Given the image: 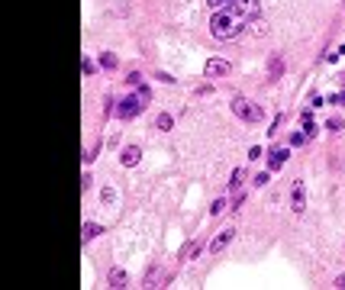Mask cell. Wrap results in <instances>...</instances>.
Wrapping results in <instances>:
<instances>
[{
	"label": "cell",
	"instance_id": "6da1fadb",
	"mask_svg": "<svg viewBox=\"0 0 345 290\" xmlns=\"http://www.w3.org/2000/svg\"><path fill=\"white\" fill-rule=\"evenodd\" d=\"M248 23V16H242L236 7H226V10H216V16L210 20V32H213V39H220V42H226V39H236L239 32H242V26Z\"/></svg>",
	"mask_w": 345,
	"mask_h": 290
},
{
	"label": "cell",
	"instance_id": "7a4b0ae2",
	"mask_svg": "<svg viewBox=\"0 0 345 290\" xmlns=\"http://www.w3.org/2000/svg\"><path fill=\"white\" fill-rule=\"evenodd\" d=\"M232 113H236L242 122H258L261 120V107H258V103H252V100H246V97L232 100Z\"/></svg>",
	"mask_w": 345,
	"mask_h": 290
},
{
	"label": "cell",
	"instance_id": "3957f363",
	"mask_svg": "<svg viewBox=\"0 0 345 290\" xmlns=\"http://www.w3.org/2000/svg\"><path fill=\"white\" fill-rule=\"evenodd\" d=\"M142 107H146V100L139 97V94H129V97H123L116 103V116H120V120H132V116L142 113Z\"/></svg>",
	"mask_w": 345,
	"mask_h": 290
},
{
	"label": "cell",
	"instance_id": "277c9868",
	"mask_svg": "<svg viewBox=\"0 0 345 290\" xmlns=\"http://www.w3.org/2000/svg\"><path fill=\"white\" fill-rule=\"evenodd\" d=\"M232 71V65L226 58H207V65H203V74L207 77H226Z\"/></svg>",
	"mask_w": 345,
	"mask_h": 290
},
{
	"label": "cell",
	"instance_id": "5b68a950",
	"mask_svg": "<svg viewBox=\"0 0 345 290\" xmlns=\"http://www.w3.org/2000/svg\"><path fill=\"white\" fill-rule=\"evenodd\" d=\"M232 236H236V229H222L220 236H216L213 242L207 245V252H210V255H220V252H226V248H229V242H232Z\"/></svg>",
	"mask_w": 345,
	"mask_h": 290
},
{
	"label": "cell",
	"instance_id": "8992f818",
	"mask_svg": "<svg viewBox=\"0 0 345 290\" xmlns=\"http://www.w3.org/2000/svg\"><path fill=\"white\" fill-rule=\"evenodd\" d=\"M287 155H291V152H287V148H281V145H277V148H271V152H268V168H271V171L284 168V161H287Z\"/></svg>",
	"mask_w": 345,
	"mask_h": 290
},
{
	"label": "cell",
	"instance_id": "52a82bcc",
	"mask_svg": "<svg viewBox=\"0 0 345 290\" xmlns=\"http://www.w3.org/2000/svg\"><path fill=\"white\" fill-rule=\"evenodd\" d=\"M139 158H142L139 145H126V148H123V155H120V161H123L126 168H136V165H139Z\"/></svg>",
	"mask_w": 345,
	"mask_h": 290
},
{
	"label": "cell",
	"instance_id": "ba28073f",
	"mask_svg": "<svg viewBox=\"0 0 345 290\" xmlns=\"http://www.w3.org/2000/svg\"><path fill=\"white\" fill-rule=\"evenodd\" d=\"M232 7H236L242 16H248V20H252V16L258 13V0H232Z\"/></svg>",
	"mask_w": 345,
	"mask_h": 290
},
{
	"label": "cell",
	"instance_id": "9c48e42d",
	"mask_svg": "<svg viewBox=\"0 0 345 290\" xmlns=\"http://www.w3.org/2000/svg\"><path fill=\"white\" fill-rule=\"evenodd\" d=\"M307 210V197H303V181H294V213Z\"/></svg>",
	"mask_w": 345,
	"mask_h": 290
},
{
	"label": "cell",
	"instance_id": "30bf717a",
	"mask_svg": "<svg viewBox=\"0 0 345 290\" xmlns=\"http://www.w3.org/2000/svg\"><path fill=\"white\" fill-rule=\"evenodd\" d=\"M107 281H110V287H116V290H120V287H126V271H120V267H113V271H110V277H107Z\"/></svg>",
	"mask_w": 345,
	"mask_h": 290
},
{
	"label": "cell",
	"instance_id": "8fae6325",
	"mask_svg": "<svg viewBox=\"0 0 345 290\" xmlns=\"http://www.w3.org/2000/svg\"><path fill=\"white\" fill-rule=\"evenodd\" d=\"M268 71H271V77H281V74H284V58H281V55H271Z\"/></svg>",
	"mask_w": 345,
	"mask_h": 290
},
{
	"label": "cell",
	"instance_id": "7c38bea8",
	"mask_svg": "<svg viewBox=\"0 0 345 290\" xmlns=\"http://www.w3.org/2000/svg\"><path fill=\"white\" fill-rule=\"evenodd\" d=\"M100 232H103V229H100L97 222H84V229H81V239H84V242H91V239H94V236H100Z\"/></svg>",
	"mask_w": 345,
	"mask_h": 290
},
{
	"label": "cell",
	"instance_id": "4fadbf2b",
	"mask_svg": "<svg viewBox=\"0 0 345 290\" xmlns=\"http://www.w3.org/2000/svg\"><path fill=\"white\" fill-rule=\"evenodd\" d=\"M197 252H200V242H187L184 248H181V255H177V258H181V261H187V258H194Z\"/></svg>",
	"mask_w": 345,
	"mask_h": 290
},
{
	"label": "cell",
	"instance_id": "5bb4252c",
	"mask_svg": "<svg viewBox=\"0 0 345 290\" xmlns=\"http://www.w3.org/2000/svg\"><path fill=\"white\" fill-rule=\"evenodd\" d=\"M155 126H158V129H161V132H168V129H171V126H174V120H171V116H168V113H161V116H158V120H155Z\"/></svg>",
	"mask_w": 345,
	"mask_h": 290
},
{
	"label": "cell",
	"instance_id": "9a60e30c",
	"mask_svg": "<svg viewBox=\"0 0 345 290\" xmlns=\"http://www.w3.org/2000/svg\"><path fill=\"white\" fill-rule=\"evenodd\" d=\"M303 136H310V139L316 136V122L310 120V113H303Z\"/></svg>",
	"mask_w": 345,
	"mask_h": 290
},
{
	"label": "cell",
	"instance_id": "2e32d148",
	"mask_svg": "<svg viewBox=\"0 0 345 290\" xmlns=\"http://www.w3.org/2000/svg\"><path fill=\"white\" fill-rule=\"evenodd\" d=\"M100 65H103V68H116V55L103 52V55H100Z\"/></svg>",
	"mask_w": 345,
	"mask_h": 290
},
{
	"label": "cell",
	"instance_id": "e0dca14e",
	"mask_svg": "<svg viewBox=\"0 0 345 290\" xmlns=\"http://www.w3.org/2000/svg\"><path fill=\"white\" fill-rule=\"evenodd\" d=\"M239 184H242V168H232V181H229V187L236 191Z\"/></svg>",
	"mask_w": 345,
	"mask_h": 290
},
{
	"label": "cell",
	"instance_id": "ac0fdd59",
	"mask_svg": "<svg viewBox=\"0 0 345 290\" xmlns=\"http://www.w3.org/2000/svg\"><path fill=\"white\" fill-rule=\"evenodd\" d=\"M100 200H103V203H113V200H116V191L103 187V191H100Z\"/></svg>",
	"mask_w": 345,
	"mask_h": 290
},
{
	"label": "cell",
	"instance_id": "d6986e66",
	"mask_svg": "<svg viewBox=\"0 0 345 290\" xmlns=\"http://www.w3.org/2000/svg\"><path fill=\"white\" fill-rule=\"evenodd\" d=\"M342 126H345V122L339 120V116H332V120L326 122V129H332V132H339V129H342Z\"/></svg>",
	"mask_w": 345,
	"mask_h": 290
},
{
	"label": "cell",
	"instance_id": "ffe728a7",
	"mask_svg": "<svg viewBox=\"0 0 345 290\" xmlns=\"http://www.w3.org/2000/svg\"><path fill=\"white\" fill-rule=\"evenodd\" d=\"M207 3H210V7H213V10H222V7H229L232 0H207Z\"/></svg>",
	"mask_w": 345,
	"mask_h": 290
},
{
	"label": "cell",
	"instance_id": "44dd1931",
	"mask_svg": "<svg viewBox=\"0 0 345 290\" xmlns=\"http://www.w3.org/2000/svg\"><path fill=\"white\" fill-rule=\"evenodd\" d=\"M222 210H226V200H216V203H213V210H210V213H213V216H220Z\"/></svg>",
	"mask_w": 345,
	"mask_h": 290
},
{
	"label": "cell",
	"instance_id": "7402d4cb",
	"mask_svg": "<svg viewBox=\"0 0 345 290\" xmlns=\"http://www.w3.org/2000/svg\"><path fill=\"white\" fill-rule=\"evenodd\" d=\"M332 287H336V290H345V274H339V277H336V284H332Z\"/></svg>",
	"mask_w": 345,
	"mask_h": 290
},
{
	"label": "cell",
	"instance_id": "603a6c76",
	"mask_svg": "<svg viewBox=\"0 0 345 290\" xmlns=\"http://www.w3.org/2000/svg\"><path fill=\"white\" fill-rule=\"evenodd\" d=\"M332 103H345V91L342 94H332Z\"/></svg>",
	"mask_w": 345,
	"mask_h": 290
},
{
	"label": "cell",
	"instance_id": "cb8c5ba5",
	"mask_svg": "<svg viewBox=\"0 0 345 290\" xmlns=\"http://www.w3.org/2000/svg\"><path fill=\"white\" fill-rule=\"evenodd\" d=\"M342 81H345V74H342Z\"/></svg>",
	"mask_w": 345,
	"mask_h": 290
}]
</instances>
